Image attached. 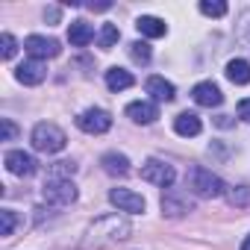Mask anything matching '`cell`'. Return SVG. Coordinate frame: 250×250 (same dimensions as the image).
<instances>
[{"label": "cell", "mask_w": 250, "mask_h": 250, "mask_svg": "<svg viewBox=\"0 0 250 250\" xmlns=\"http://www.w3.org/2000/svg\"><path fill=\"white\" fill-rule=\"evenodd\" d=\"M133 235V224L127 215H103L91 221L80 238V250H109L121 241H127Z\"/></svg>", "instance_id": "cell-1"}, {"label": "cell", "mask_w": 250, "mask_h": 250, "mask_svg": "<svg viewBox=\"0 0 250 250\" xmlns=\"http://www.w3.org/2000/svg\"><path fill=\"white\" fill-rule=\"evenodd\" d=\"M186 186H188V191H191V194H197V197H206V200L227 194V186H224V180H221L218 174H212L209 168H203V165H194V168H188V174H186Z\"/></svg>", "instance_id": "cell-2"}, {"label": "cell", "mask_w": 250, "mask_h": 250, "mask_svg": "<svg viewBox=\"0 0 250 250\" xmlns=\"http://www.w3.org/2000/svg\"><path fill=\"white\" fill-rule=\"evenodd\" d=\"M30 142H33V150H39V153H59V150H65L68 136H65L62 127H56V124L42 121V124H36V127H33Z\"/></svg>", "instance_id": "cell-3"}, {"label": "cell", "mask_w": 250, "mask_h": 250, "mask_svg": "<svg viewBox=\"0 0 250 250\" xmlns=\"http://www.w3.org/2000/svg\"><path fill=\"white\" fill-rule=\"evenodd\" d=\"M42 197H44L47 206L62 209V206H71L77 200V186L71 180H47L44 188H42Z\"/></svg>", "instance_id": "cell-4"}, {"label": "cell", "mask_w": 250, "mask_h": 250, "mask_svg": "<svg viewBox=\"0 0 250 250\" xmlns=\"http://www.w3.org/2000/svg\"><path fill=\"white\" fill-rule=\"evenodd\" d=\"M159 206H162L165 218H186L188 212H194V200L186 191H180V188H165Z\"/></svg>", "instance_id": "cell-5"}, {"label": "cell", "mask_w": 250, "mask_h": 250, "mask_svg": "<svg viewBox=\"0 0 250 250\" xmlns=\"http://www.w3.org/2000/svg\"><path fill=\"white\" fill-rule=\"evenodd\" d=\"M77 127L83 133H88V136H103L112 127V115L106 109H97V106L94 109H85V112L77 115Z\"/></svg>", "instance_id": "cell-6"}, {"label": "cell", "mask_w": 250, "mask_h": 250, "mask_svg": "<svg viewBox=\"0 0 250 250\" xmlns=\"http://www.w3.org/2000/svg\"><path fill=\"white\" fill-rule=\"evenodd\" d=\"M142 180L145 183H153L159 188H171L174 180H177V171H174V165H168L162 159H147L142 165Z\"/></svg>", "instance_id": "cell-7"}, {"label": "cell", "mask_w": 250, "mask_h": 250, "mask_svg": "<svg viewBox=\"0 0 250 250\" xmlns=\"http://www.w3.org/2000/svg\"><path fill=\"white\" fill-rule=\"evenodd\" d=\"M109 203L118 212H130V215H142L145 212V197L136 194L133 188H112L109 191Z\"/></svg>", "instance_id": "cell-8"}, {"label": "cell", "mask_w": 250, "mask_h": 250, "mask_svg": "<svg viewBox=\"0 0 250 250\" xmlns=\"http://www.w3.org/2000/svg\"><path fill=\"white\" fill-rule=\"evenodd\" d=\"M24 50L33 56V59H53L62 53V44L56 39H47V36H27L24 39Z\"/></svg>", "instance_id": "cell-9"}, {"label": "cell", "mask_w": 250, "mask_h": 250, "mask_svg": "<svg viewBox=\"0 0 250 250\" xmlns=\"http://www.w3.org/2000/svg\"><path fill=\"white\" fill-rule=\"evenodd\" d=\"M3 165H6L9 174H15V177H33V174L39 171V162H36L30 153H24V150H9V153L3 156Z\"/></svg>", "instance_id": "cell-10"}, {"label": "cell", "mask_w": 250, "mask_h": 250, "mask_svg": "<svg viewBox=\"0 0 250 250\" xmlns=\"http://www.w3.org/2000/svg\"><path fill=\"white\" fill-rule=\"evenodd\" d=\"M191 97H194V103H197V106H206V109H212V106H221V103H224V94H221V88H218L212 80L197 83V85L191 88Z\"/></svg>", "instance_id": "cell-11"}, {"label": "cell", "mask_w": 250, "mask_h": 250, "mask_svg": "<svg viewBox=\"0 0 250 250\" xmlns=\"http://www.w3.org/2000/svg\"><path fill=\"white\" fill-rule=\"evenodd\" d=\"M44 77H47V68L39 59H30V62L15 68V80L24 83V85H39V83H44Z\"/></svg>", "instance_id": "cell-12"}, {"label": "cell", "mask_w": 250, "mask_h": 250, "mask_svg": "<svg viewBox=\"0 0 250 250\" xmlns=\"http://www.w3.org/2000/svg\"><path fill=\"white\" fill-rule=\"evenodd\" d=\"M145 88H147V94L153 97V103H171V100L177 97L174 83H168L165 77H147Z\"/></svg>", "instance_id": "cell-13"}, {"label": "cell", "mask_w": 250, "mask_h": 250, "mask_svg": "<svg viewBox=\"0 0 250 250\" xmlns=\"http://www.w3.org/2000/svg\"><path fill=\"white\" fill-rule=\"evenodd\" d=\"M127 118L136 121V124H153L159 118V106L150 103V100H136L127 106Z\"/></svg>", "instance_id": "cell-14"}, {"label": "cell", "mask_w": 250, "mask_h": 250, "mask_svg": "<svg viewBox=\"0 0 250 250\" xmlns=\"http://www.w3.org/2000/svg\"><path fill=\"white\" fill-rule=\"evenodd\" d=\"M174 130H177V136L191 139V136H200L203 121H200V115H194V112H180V115L174 118Z\"/></svg>", "instance_id": "cell-15"}, {"label": "cell", "mask_w": 250, "mask_h": 250, "mask_svg": "<svg viewBox=\"0 0 250 250\" xmlns=\"http://www.w3.org/2000/svg\"><path fill=\"white\" fill-rule=\"evenodd\" d=\"M100 165H103V171H106L109 177H127V174H130V159L124 156V153H118V150L103 153V156H100Z\"/></svg>", "instance_id": "cell-16"}, {"label": "cell", "mask_w": 250, "mask_h": 250, "mask_svg": "<svg viewBox=\"0 0 250 250\" xmlns=\"http://www.w3.org/2000/svg\"><path fill=\"white\" fill-rule=\"evenodd\" d=\"M136 27H139V33H142L145 39H162V36L168 33V24H165L162 18H156V15H142V18L136 21Z\"/></svg>", "instance_id": "cell-17"}, {"label": "cell", "mask_w": 250, "mask_h": 250, "mask_svg": "<svg viewBox=\"0 0 250 250\" xmlns=\"http://www.w3.org/2000/svg\"><path fill=\"white\" fill-rule=\"evenodd\" d=\"M68 42H71L74 47H85V44H91V42H94V30H91V24H88V21H74V24L68 27Z\"/></svg>", "instance_id": "cell-18"}, {"label": "cell", "mask_w": 250, "mask_h": 250, "mask_svg": "<svg viewBox=\"0 0 250 250\" xmlns=\"http://www.w3.org/2000/svg\"><path fill=\"white\" fill-rule=\"evenodd\" d=\"M136 83V77L130 71H124V68H109L106 71V88L109 91H124V88H130Z\"/></svg>", "instance_id": "cell-19"}, {"label": "cell", "mask_w": 250, "mask_h": 250, "mask_svg": "<svg viewBox=\"0 0 250 250\" xmlns=\"http://www.w3.org/2000/svg\"><path fill=\"white\" fill-rule=\"evenodd\" d=\"M227 80L235 85H247L250 83V62L247 59H229L227 62Z\"/></svg>", "instance_id": "cell-20"}, {"label": "cell", "mask_w": 250, "mask_h": 250, "mask_svg": "<svg viewBox=\"0 0 250 250\" xmlns=\"http://www.w3.org/2000/svg\"><path fill=\"white\" fill-rule=\"evenodd\" d=\"M224 197H227L229 206L244 209V206H250V186H232V188H227Z\"/></svg>", "instance_id": "cell-21"}, {"label": "cell", "mask_w": 250, "mask_h": 250, "mask_svg": "<svg viewBox=\"0 0 250 250\" xmlns=\"http://www.w3.org/2000/svg\"><path fill=\"white\" fill-rule=\"evenodd\" d=\"M118 39H121V30H118L115 24H103V27H100V33H97V44H100L103 50L115 47V44H118Z\"/></svg>", "instance_id": "cell-22"}, {"label": "cell", "mask_w": 250, "mask_h": 250, "mask_svg": "<svg viewBox=\"0 0 250 250\" xmlns=\"http://www.w3.org/2000/svg\"><path fill=\"white\" fill-rule=\"evenodd\" d=\"M77 174V165L74 162H53L47 168V180H71Z\"/></svg>", "instance_id": "cell-23"}, {"label": "cell", "mask_w": 250, "mask_h": 250, "mask_svg": "<svg viewBox=\"0 0 250 250\" xmlns=\"http://www.w3.org/2000/svg\"><path fill=\"white\" fill-rule=\"evenodd\" d=\"M200 12L209 18H224L227 15V3L224 0H200Z\"/></svg>", "instance_id": "cell-24"}, {"label": "cell", "mask_w": 250, "mask_h": 250, "mask_svg": "<svg viewBox=\"0 0 250 250\" xmlns=\"http://www.w3.org/2000/svg\"><path fill=\"white\" fill-rule=\"evenodd\" d=\"M18 227V215L12 209H0V235H12Z\"/></svg>", "instance_id": "cell-25"}, {"label": "cell", "mask_w": 250, "mask_h": 250, "mask_svg": "<svg viewBox=\"0 0 250 250\" xmlns=\"http://www.w3.org/2000/svg\"><path fill=\"white\" fill-rule=\"evenodd\" d=\"M15 53H18V39H15L12 33H3V36H0V56L9 62Z\"/></svg>", "instance_id": "cell-26"}, {"label": "cell", "mask_w": 250, "mask_h": 250, "mask_svg": "<svg viewBox=\"0 0 250 250\" xmlns=\"http://www.w3.org/2000/svg\"><path fill=\"white\" fill-rule=\"evenodd\" d=\"M130 56H133L139 65H147V62H150V44H147V42H133V44H130Z\"/></svg>", "instance_id": "cell-27"}, {"label": "cell", "mask_w": 250, "mask_h": 250, "mask_svg": "<svg viewBox=\"0 0 250 250\" xmlns=\"http://www.w3.org/2000/svg\"><path fill=\"white\" fill-rule=\"evenodd\" d=\"M235 33H238V39L250 47V9L241 12V18H238V30H235Z\"/></svg>", "instance_id": "cell-28"}, {"label": "cell", "mask_w": 250, "mask_h": 250, "mask_svg": "<svg viewBox=\"0 0 250 250\" xmlns=\"http://www.w3.org/2000/svg\"><path fill=\"white\" fill-rule=\"evenodd\" d=\"M15 136H18V127L9 118H3V121H0V142H12Z\"/></svg>", "instance_id": "cell-29"}, {"label": "cell", "mask_w": 250, "mask_h": 250, "mask_svg": "<svg viewBox=\"0 0 250 250\" xmlns=\"http://www.w3.org/2000/svg\"><path fill=\"white\" fill-rule=\"evenodd\" d=\"M238 118H241V121H247V124H250V97H244V100H241V103H238Z\"/></svg>", "instance_id": "cell-30"}, {"label": "cell", "mask_w": 250, "mask_h": 250, "mask_svg": "<svg viewBox=\"0 0 250 250\" xmlns=\"http://www.w3.org/2000/svg\"><path fill=\"white\" fill-rule=\"evenodd\" d=\"M44 18H47V21H59V9H56V6L44 9Z\"/></svg>", "instance_id": "cell-31"}, {"label": "cell", "mask_w": 250, "mask_h": 250, "mask_svg": "<svg viewBox=\"0 0 250 250\" xmlns=\"http://www.w3.org/2000/svg\"><path fill=\"white\" fill-rule=\"evenodd\" d=\"M215 124H218V127H232V121H229V115H218V121H215Z\"/></svg>", "instance_id": "cell-32"}, {"label": "cell", "mask_w": 250, "mask_h": 250, "mask_svg": "<svg viewBox=\"0 0 250 250\" xmlns=\"http://www.w3.org/2000/svg\"><path fill=\"white\" fill-rule=\"evenodd\" d=\"M112 3H88V9H94V12H106Z\"/></svg>", "instance_id": "cell-33"}, {"label": "cell", "mask_w": 250, "mask_h": 250, "mask_svg": "<svg viewBox=\"0 0 250 250\" xmlns=\"http://www.w3.org/2000/svg\"><path fill=\"white\" fill-rule=\"evenodd\" d=\"M241 250H250V235H244V241H241Z\"/></svg>", "instance_id": "cell-34"}]
</instances>
